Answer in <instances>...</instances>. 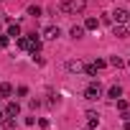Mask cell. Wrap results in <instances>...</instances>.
Listing matches in <instances>:
<instances>
[{
    "instance_id": "obj_1",
    "label": "cell",
    "mask_w": 130,
    "mask_h": 130,
    "mask_svg": "<svg viewBox=\"0 0 130 130\" xmlns=\"http://www.w3.org/2000/svg\"><path fill=\"white\" fill-rule=\"evenodd\" d=\"M84 8H87V0H61L59 3V10L67 15H79L84 13Z\"/></svg>"
},
{
    "instance_id": "obj_2",
    "label": "cell",
    "mask_w": 130,
    "mask_h": 130,
    "mask_svg": "<svg viewBox=\"0 0 130 130\" xmlns=\"http://www.w3.org/2000/svg\"><path fill=\"white\" fill-rule=\"evenodd\" d=\"M41 36H43L46 41H56V38L61 36V31H59V26H46V28L41 31Z\"/></svg>"
},
{
    "instance_id": "obj_3",
    "label": "cell",
    "mask_w": 130,
    "mask_h": 130,
    "mask_svg": "<svg viewBox=\"0 0 130 130\" xmlns=\"http://www.w3.org/2000/svg\"><path fill=\"white\" fill-rule=\"evenodd\" d=\"M100 94H102V87H100L97 82H92V84L84 89V100H97Z\"/></svg>"
},
{
    "instance_id": "obj_4",
    "label": "cell",
    "mask_w": 130,
    "mask_h": 130,
    "mask_svg": "<svg viewBox=\"0 0 130 130\" xmlns=\"http://www.w3.org/2000/svg\"><path fill=\"white\" fill-rule=\"evenodd\" d=\"M110 18H112V23H127V18H130V15H127V10H125V8H117V10H112V13H110Z\"/></svg>"
},
{
    "instance_id": "obj_5",
    "label": "cell",
    "mask_w": 130,
    "mask_h": 130,
    "mask_svg": "<svg viewBox=\"0 0 130 130\" xmlns=\"http://www.w3.org/2000/svg\"><path fill=\"white\" fill-rule=\"evenodd\" d=\"M28 51H31L33 56H36V54L41 51V38H38L36 33H31V36H28Z\"/></svg>"
},
{
    "instance_id": "obj_6",
    "label": "cell",
    "mask_w": 130,
    "mask_h": 130,
    "mask_svg": "<svg viewBox=\"0 0 130 130\" xmlns=\"http://www.w3.org/2000/svg\"><path fill=\"white\" fill-rule=\"evenodd\" d=\"M84 117H87V130H94V127L100 125V115H97L94 110H89V112H87Z\"/></svg>"
},
{
    "instance_id": "obj_7",
    "label": "cell",
    "mask_w": 130,
    "mask_h": 130,
    "mask_svg": "<svg viewBox=\"0 0 130 130\" xmlns=\"http://www.w3.org/2000/svg\"><path fill=\"white\" fill-rule=\"evenodd\" d=\"M115 36H120V38H127L130 36V23H115Z\"/></svg>"
},
{
    "instance_id": "obj_8",
    "label": "cell",
    "mask_w": 130,
    "mask_h": 130,
    "mask_svg": "<svg viewBox=\"0 0 130 130\" xmlns=\"http://www.w3.org/2000/svg\"><path fill=\"white\" fill-rule=\"evenodd\" d=\"M3 112H5V115H8V117H15V115H18V112H21V105H18V102H8V105H5V110H3Z\"/></svg>"
},
{
    "instance_id": "obj_9",
    "label": "cell",
    "mask_w": 130,
    "mask_h": 130,
    "mask_svg": "<svg viewBox=\"0 0 130 130\" xmlns=\"http://www.w3.org/2000/svg\"><path fill=\"white\" fill-rule=\"evenodd\" d=\"M107 97H110V100H120V97H122V87H120V84H112V87L107 89Z\"/></svg>"
},
{
    "instance_id": "obj_10",
    "label": "cell",
    "mask_w": 130,
    "mask_h": 130,
    "mask_svg": "<svg viewBox=\"0 0 130 130\" xmlns=\"http://www.w3.org/2000/svg\"><path fill=\"white\" fill-rule=\"evenodd\" d=\"M69 36L77 41V38H82L84 36V26H72V31H69Z\"/></svg>"
},
{
    "instance_id": "obj_11",
    "label": "cell",
    "mask_w": 130,
    "mask_h": 130,
    "mask_svg": "<svg viewBox=\"0 0 130 130\" xmlns=\"http://www.w3.org/2000/svg\"><path fill=\"white\" fill-rule=\"evenodd\" d=\"M107 64H110V67H115V69H120V67H125V59H122V56H110Z\"/></svg>"
},
{
    "instance_id": "obj_12",
    "label": "cell",
    "mask_w": 130,
    "mask_h": 130,
    "mask_svg": "<svg viewBox=\"0 0 130 130\" xmlns=\"http://www.w3.org/2000/svg\"><path fill=\"white\" fill-rule=\"evenodd\" d=\"M94 28H100V21L97 18H87L84 21V31H94Z\"/></svg>"
},
{
    "instance_id": "obj_13",
    "label": "cell",
    "mask_w": 130,
    "mask_h": 130,
    "mask_svg": "<svg viewBox=\"0 0 130 130\" xmlns=\"http://www.w3.org/2000/svg\"><path fill=\"white\" fill-rule=\"evenodd\" d=\"M0 122H3V130H13V127H15V120H13V117H8V115L0 120Z\"/></svg>"
},
{
    "instance_id": "obj_14",
    "label": "cell",
    "mask_w": 130,
    "mask_h": 130,
    "mask_svg": "<svg viewBox=\"0 0 130 130\" xmlns=\"http://www.w3.org/2000/svg\"><path fill=\"white\" fill-rule=\"evenodd\" d=\"M13 94V87L10 84H0V100H3V97H10Z\"/></svg>"
},
{
    "instance_id": "obj_15",
    "label": "cell",
    "mask_w": 130,
    "mask_h": 130,
    "mask_svg": "<svg viewBox=\"0 0 130 130\" xmlns=\"http://www.w3.org/2000/svg\"><path fill=\"white\" fill-rule=\"evenodd\" d=\"M8 36H15V38H18V36H21V26H18V23H10V26H8Z\"/></svg>"
},
{
    "instance_id": "obj_16",
    "label": "cell",
    "mask_w": 130,
    "mask_h": 130,
    "mask_svg": "<svg viewBox=\"0 0 130 130\" xmlns=\"http://www.w3.org/2000/svg\"><path fill=\"white\" fill-rule=\"evenodd\" d=\"M41 13H43V10H41L38 5H28V15H31V18H38Z\"/></svg>"
},
{
    "instance_id": "obj_17",
    "label": "cell",
    "mask_w": 130,
    "mask_h": 130,
    "mask_svg": "<svg viewBox=\"0 0 130 130\" xmlns=\"http://www.w3.org/2000/svg\"><path fill=\"white\" fill-rule=\"evenodd\" d=\"M92 67L100 72V69H105V67H107V61H105V59H94V61H92Z\"/></svg>"
},
{
    "instance_id": "obj_18",
    "label": "cell",
    "mask_w": 130,
    "mask_h": 130,
    "mask_svg": "<svg viewBox=\"0 0 130 130\" xmlns=\"http://www.w3.org/2000/svg\"><path fill=\"white\" fill-rule=\"evenodd\" d=\"M117 102V110L120 112H125V110H130V105H127V100H115Z\"/></svg>"
},
{
    "instance_id": "obj_19",
    "label": "cell",
    "mask_w": 130,
    "mask_h": 130,
    "mask_svg": "<svg viewBox=\"0 0 130 130\" xmlns=\"http://www.w3.org/2000/svg\"><path fill=\"white\" fill-rule=\"evenodd\" d=\"M84 72H87V77H97V69L92 67V64H87V67H82Z\"/></svg>"
},
{
    "instance_id": "obj_20",
    "label": "cell",
    "mask_w": 130,
    "mask_h": 130,
    "mask_svg": "<svg viewBox=\"0 0 130 130\" xmlns=\"http://www.w3.org/2000/svg\"><path fill=\"white\" fill-rule=\"evenodd\" d=\"M69 72H82V64L79 61H69Z\"/></svg>"
},
{
    "instance_id": "obj_21",
    "label": "cell",
    "mask_w": 130,
    "mask_h": 130,
    "mask_svg": "<svg viewBox=\"0 0 130 130\" xmlns=\"http://www.w3.org/2000/svg\"><path fill=\"white\" fill-rule=\"evenodd\" d=\"M18 46H21V48H28V38H26V36H18Z\"/></svg>"
},
{
    "instance_id": "obj_22",
    "label": "cell",
    "mask_w": 130,
    "mask_h": 130,
    "mask_svg": "<svg viewBox=\"0 0 130 130\" xmlns=\"http://www.w3.org/2000/svg\"><path fill=\"white\" fill-rule=\"evenodd\" d=\"M15 92H18V97H26V94H28V87H23V84H21Z\"/></svg>"
},
{
    "instance_id": "obj_23",
    "label": "cell",
    "mask_w": 130,
    "mask_h": 130,
    "mask_svg": "<svg viewBox=\"0 0 130 130\" xmlns=\"http://www.w3.org/2000/svg\"><path fill=\"white\" fill-rule=\"evenodd\" d=\"M8 41H10L8 36H0V48H5V46H8Z\"/></svg>"
},
{
    "instance_id": "obj_24",
    "label": "cell",
    "mask_w": 130,
    "mask_h": 130,
    "mask_svg": "<svg viewBox=\"0 0 130 130\" xmlns=\"http://www.w3.org/2000/svg\"><path fill=\"white\" fill-rule=\"evenodd\" d=\"M3 117H5V112H3V110H0V120H3Z\"/></svg>"
},
{
    "instance_id": "obj_25",
    "label": "cell",
    "mask_w": 130,
    "mask_h": 130,
    "mask_svg": "<svg viewBox=\"0 0 130 130\" xmlns=\"http://www.w3.org/2000/svg\"><path fill=\"white\" fill-rule=\"evenodd\" d=\"M127 67H130V61H127Z\"/></svg>"
},
{
    "instance_id": "obj_26",
    "label": "cell",
    "mask_w": 130,
    "mask_h": 130,
    "mask_svg": "<svg viewBox=\"0 0 130 130\" xmlns=\"http://www.w3.org/2000/svg\"><path fill=\"white\" fill-rule=\"evenodd\" d=\"M0 3H3V0H0Z\"/></svg>"
},
{
    "instance_id": "obj_27",
    "label": "cell",
    "mask_w": 130,
    "mask_h": 130,
    "mask_svg": "<svg viewBox=\"0 0 130 130\" xmlns=\"http://www.w3.org/2000/svg\"><path fill=\"white\" fill-rule=\"evenodd\" d=\"M0 15H3V13H0Z\"/></svg>"
}]
</instances>
